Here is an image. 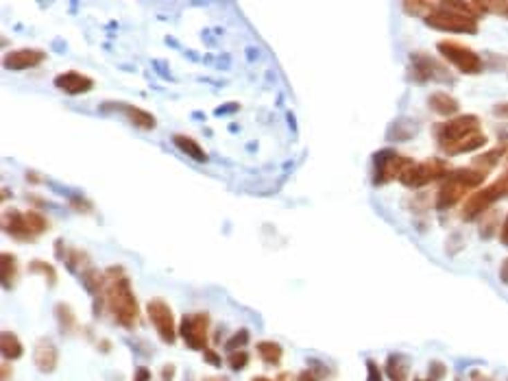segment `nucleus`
Returning <instances> with one entry per match:
<instances>
[{
	"label": "nucleus",
	"mask_w": 508,
	"mask_h": 381,
	"mask_svg": "<svg viewBox=\"0 0 508 381\" xmlns=\"http://www.w3.org/2000/svg\"><path fill=\"white\" fill-rule=\"evenodd\" d=\"M107 287H105V305L112 318L125 329H133L140 318V305L131 290V281L121 266H112L105 270Z\"/></svg>",
	"instance_id": "nucleus-1"
},
{
	"label": "nucleus",
	"mask_w": 508,
	"mask_h": 381,
	"mask_svg": "<svg viewBox=\"0 0 508 381\" xmlns=\"http://www.w3.org/2000/svg\"><path fill=\"white\" fill-rule=\"evenodd\" d=\"M487 179V172L478 170V168H456L447 175L437 192V209L445 211L458 205L473 188H480Z\"/></svg>",
	"instance_id": "nucleus-2"
},
{
	"label": "nucleus",
	"mask_w": 508,
	"mask_h": 381,
	"mask_svg": "<svg viewBox=\"0 0 508 381\" xmlns=\"http://www.w3.org/2000/svg\"><path fill=\"white\" fill-rule=\"evenodd\" d=\"M423 20L428 26L437 28V30H445V33H467V35L478 33V20L467 11H462L456 0L437 3V7L432 9Z\"/></svg>",
	"instance_id": "nucleus-3"
},
{
	"label": "nucleus",
	"mask_w": 508,
	"mask_h": 381,
	"mask_svg": "<svg viewBox=\"0 0 508 381\" xmlns=\"http://www.w3.org/2000/svg\"><path fill=\"white\" fill-rule=\"evenodd\" d=\"M49 229H51L49 218L35 209H28V211L5 209L3 211V231L13 240L33 242L42 233H46Z\"/></svg>",
	"instance_id": "nucleus-4"
},
{
	"label": "nucleus",
	"mask_w": 508,
	"mask_h": 381,
	"mask_svg": "<svg viewBox=\"0 0 508 381\" xmlns=\"http://www.w3.org/2000/svg\"><path fill=\"white\" fill-rule=\"evenodd\" d=\"M437 51L447 64H452L462 74H480L484 70L482 57L465 44H458L454 39H441L437 44Z\"/></svg>",
	"instance_id": "nucleus-5"
},
{
	"label": "nucleus",
	"mask_w": 508,
	"mask_h": 381,
	"mask_svg": "<svg viewBox=\"0 0 508 381\" xmlns=\"http://www.w3.org/2000/svg\"><path fill=\"white\" fill-rule=\"evenodd\" d=\"M414 159L401 155L395 150H378L373 155V186H384V183L399 181V177L406 172V168H410Z\"/></svg>",
	"instance_id": "nucleus-6"
},
{
	"label": "nucleus",
	"mask_w": 508,
	"mask_h": 381,
	"mask_svg": "<svg viewBox=\"0 0 508 381\" xmlns=\"http://www.w3.org/2000/svg\"><path fill=\"white\" fill-rule=\"evenodd\" d=\"M450 166H447L445 159H439V157H432V159H426V161H419V163H412L410 168H406V172L399 177V181L403 183L406 188H423V186H430V183H435L439 179H445L450 175Z\"/></svg>",
	"instance_id": "nucleus-7"
},
{
	"label": "nucleus",
	"mask_w": 508,
	"mask_h": 381,
	"mask_svg": "<svg viewBox=\"0 0 508 381\" xmlns=\"http://www.w3.org/2000/svg\"><path fill=\"white\" fill-rule=\"evenodd\" d=\"M210 314L205 312H190L182 316V323H179V335L186 342L188 348L192 351H207L210 348Z\"/></svg>",
	"instance_id": "nucleus-8"
},
{
	"label": "nucleus",
	"mask_w": 508,
	"mask_h": 381,
	"mask_svg": "<svg viewBox=\"0 0 508 381\" xmlns=\"http://www.w3.org/2000/svg\"><path fill=\"white\" fill-rule=\"evenodd\" d=\"M480 131V118L473 116V114H467V116H456L452 120H445L441 125L435 129L437 133V142L441 146V150L450 148L452 144L465 140L467 135L471 133H478Z\"/></svg>",
	"instance_id": "nucleus-9"
},
{
	"label": "nucleus",
	"mask_w": 508,
	"mask_h": 381,
	"mask_svg": "<svg viewBox=\"0 0 508 381\" xmlns=\"http://www.w3.org/2000/svg\"><path fill=\"white\" fill-rule=\"evenodd\" d=\"M408 74H410V81L414 83H430V81L452 83L454 81V74L447 70L441 61H437L435 57H430L426 53H414L410 57Z\"/></svg>",
	"instance_id": "nucleus-10"
},
{
	"label": "nucleus",
	"mask_w": 508,
	"mask_h": 381,
	"mask_svg": "<svg viewBox=\"0 0 508 381\" xmlns=\"http://www.w3.org/2000/svg\"><path fill=\"white\" fill-rule=\"evenodd\" d=\"M146 312H148V318H151V323L159 335V340L164 344H175L179 327L175 325V314H173L170 305L164 299L155 296L146 303Z\"/></svg>",
	"instance_id": "nucleus-11"
},
{
	"label": "nucleus",
	"mask_w": 508,
	"mask_h": 381,
	"mask_svg": "<svg viewBox=\"0 0 508 381\" xmlns=\"http://www.w3.org/2000/svg\"><path fill=\"white\" fill-rule=\"evenodd\" d=\"M500 198H502V194H500L496 183L471 192L469 198L465 201V207H462V220H475L478 216L487 213L493 205L500 201Z\"/></svg>",
	"instance_id": "nucleus-12"
},
{
	"label": "nucleus",
	"mask_w": 508,
	"mask_h": 381,
	"mask_svg": "<svg viewBox=\"0 0 508 381\" xmlns=\"http://www.w3.org/2000/svg\"><path fill=\"white\" fill-rule=\"evenodd\" d=\"M46 61V53L40 48H18V51H9L3 57V66L7 70H28V68H37L40 64Z\"/></svg>",
	"instance_id": "nucleus-13"
},
{
	"label": "nucleus",
	"mask_w": 508,
	"mask_h": 381,
	"mask_svg": "<svg viewBox=\"0 0 508 381\" xmlns=\"http://www.w3.org/2000/svg\"><path fill=\"white\" fill-rule=\"evenodd\" d=\"M55 87L66 91L68 96H79V94H87V91L94 89V79L87 74H81V72H62L55 76Z\"/></svg>",
	"instance_id": "nucleus-14"
},
{
	"label": "nucleus",
	"mask_w": 508,
	"mask_h": 381,
	"mask_svg": "<svg viewBox=\"0 0 508 381\" xmlns=\"http://www.w3.org/2000/svg\"><path fill=\"white\" fill-rule=\"evenodd\" d=\"M33 364L35 369L44 375H51L57 371V364H59V348L55 346V342L51 338H40L35 342V348H33Z\"/></svg>",
	"instance_id": "nucleus-15"
},
{
	"label": "nucleus",
	"mask_w": 508,
	"mask_h": 381,
	"mask_svg": "<svg viewBox=\"0 0 508 381\" xmlns=\"http://www.w3.org/2000/svg\"><path fill=\"white\" fill-rule=\"evenodd\" d=\"M103 109H116V112H123L125 116H127V120L131 122L133 127H138V129H142V131H151V129H155L157 127V120H155V116L153 114H148V112H144V109H140V107H136V105H127V103H123V105H105L103 107Z\"/></svg>",
	"instance_id": "nucleus-16"
},
{
	"label": "nucleus",
	"mask_w": 508,
	"mask_h": 381,
	"mask_svg": "<svg viewBox=\"0 0 508 381\" xmlns=\"http://www.w3.org/2000/svg\"><path fill=\"white\" fill-rule=\"evenodd\" d=\"M428 107L432 112H437L439 116H456L458 109H460V103L452 96L447 94V91H435V94L428 96Z\"/></svg>",
	"instance_id": "nucleus-17"
},
{
	"label": "nucleus",
	"mask_w": 508,
	"mask_h": 381,
	"mask_svg": "<svg viewBox=\"0 0 508 381\" xmlns=\"http://www.w3.org/2000/svg\"><path fill=\"white\" fill-rule=\"evenodd\" d=\"M384 373H386V377L391 379V381H408L410 360L406 355H399V353L388 355L386 366H384Z\"/></svg>",
	"instance_id": "nucleus-18"
},
{
	"label": "nucleus",
	"mask_w": 508,
	"mask_h": 381,
	"mask_svg": "<svg viewBox=\"0 0 508 381\" xmlns=\"http://www.w3.org/2000/svg\"><path fill=\"white\" fill-rule=\"evenodd\" d=\"M173 144L184 152V155H188L190 159H194V161H207V152L201 148V144L194 140V137H190V135H182V133H175L173 135Z\"/></svg>",
	"instance_id": "nucleus-19"
},
{
	"label": "nucleus",
	"mask_w": 508,
	"mask_h": 381,
	"mask_svg": "<svg viewBox=\"0 0 508 381\" xmlns=\"http://www.w3.org/2000/svg\"><path fill=\"white\" fill-rule=\"evenodd\" d=\"M0 353H3V357L7 362H13V360H20L24 355V344L22 340L18 338L13 331H3V335H0Z\"/></svg>",
	"instance_id": "nucleus-20"
},
{
	"label": "nucleus",
	"mask_w": 508,
	"mask_h": 381,
	"mask_svg": "<svg viewBox=\"0 0 508 381\" xmlns=\"http://www.w3.org/2000/svg\"><path fill=\"white\" fill-rule=\"evenodd\" d=\"M55 318H57V325H59V331L64 335H70L79 329V323H77V314L72 312V308L68 303H57L55 305Z\"/></svg>",
	"instance_id": "nucleus-21"
},
{
	"label": "nucleus",
	"mask_w": 508,
	"mask_h": 381,
	"mask_svg": "<svg viewBox=\"0 0 508 381\" xmlns=\"http://www.w3.org/2000/svg\"><path fill=\"white\" fill-rule=\"evenodd\" d=\"M0 266H3V285L5 290H13L20 277V268H18V257L13 253H3L0 255Z\"/></svg>",
	"instance_id": "nucleus-22"
},
{
	"label": "nucleus",
	"mask_w": 508,
	"mask_h": 381,
	"mask_svg": "<svg viewBox=\"0 0 508 381\" xmlns=\"http://www.w3.org/2000/svg\"><path fill=\"white\" fill-rule=\"evenodd\" d=\"M484 144H487V135L482 131H478V133L467 135L465 140L452 144L450 148H445L443 152H447V155H462V152H473L478 148H482Z\"/></svg>",
	"instance_id": "nucleus-23"
},
{
	"label": "nucleus",
	"mask_w": 508,
	"mask_h": 381,
	"mask_svg": "<svg viewBox=\"0 0 508 381\" xmlns=\"http://www.w3.org/2000/svg\"><path fill=\"white\" fill-rule=\"evenodd\" d=\"M258 355L260 360L266 364V366H279L281 360H283V348L279 342H273V340H262L258 342Z\"/></svg>",
	"instance_id": "nucleus-24"
},
{
	"label": "nucleus",
	"mask_w": 508,
	"mask_h": 381,
	"mask_svg": "<svg viewBox=\"0 0 508 381\" xmlns=\"http://www.w3.org/2000/svg\"><path fill=\"white\" fill-rule=\"evenodd\" d=\"M504 152H506V148H493V150L484 152V155H478V157L473 159L471 166L478 168V170H482V172L489 175V170H493V168L498 166V161H500L502 157H506Z\"/></svg>",
	"instance_id": "nucleus-25"
},
{
	"label": "nucleus",
	"mask_w": 508,
	"mask_h": 381,
	"mask_svg": "<svg viewBox=\"0 0 508 381\" xmlns=\"http://www.w3.org/2000/svg\"><path fill=\"white\" fill-rule=\"evenodd\" d=\"M28 272H33V274H42L44 279H46V283L51 287L57 285V270L53 264H49L46 259H33L31 264H28Z\"/></svg>",
	"instance_id": "nucleus-26"
},
{
	"label": "nucleus",
	"mask_w": 508,
	"mask_h": 381,
	"mask_svg": "<svg viewBox=\"0 0 508 381\" xmlns=\"http://www.w3.org/2000/svg\"><path fill=\"white\" fill-rule=\"evenodd\" d=\"M249 338H251L249 329H238V331H234L229 338H227V342H225V351H227V353H234V351H243L249 344Z\"/></svg>",
	"instance_id": "nucleus-27"
},
{
	"label": "nucleus",
	"mask_w": 508,
	"mask_h": 381,
	"mask_svg": "<svg viewBox=\"0 0 508 381\" xmlns=\"http://www.w3.org/2000/svg\"><path fill=\"white\" fill-rule=\"evenodd\" d=\"M227 366L231 371L240 373L249 366V353L243 348V351H234V353H227Z\"/></svg>",
	"instance_id": "nucleus-28"
},
{
	"label": "nucleus",
	"mask_w": 508,
	"mask_h": 381,
	"mask_svg": "<svg viewBox=\"0 0 508 381\" xmlns=\"http://www.w3.org/2000/svg\"><path fill=\"white\" fill-rule=\"evenodd\" d=\"M437 7V3H423V0H414V3H403V9H406L410 15H421V18H426V15Z\"/></svg>",
	"instance_id": "nucleus-29"
},
{
	"label": "nucleus",
	"mask_w": 508,
	"mask_h": 381,
	"mask_svg": "<svg viewBox=\"0 0 508 381\" xmlns=\"http://www.w3.org/2000/svg\"><path fill=\"white\" fill-rule=\"evenodd\" d=\"M382 379H384V375L380 371V366L373 360H369L367 362V381H382Z\"/></svg>",
	"instance_id": "nucleus-30"
},
{
	"label": "nucleus",
	"mask_w": 508,
	"mask_h": 381,
	"mask_svg": "<svg viewBox=\"0 0 508 381\" xmlns=\"http://www.w3.org/2000/svg\"><path fill=\"white\" fill-rule=\"evenodd\" d=\"M487 9L502 15V18H508V0H502V3H487Z\"/></svg>",
	"instance_id": "nucleus-31"
},
{
	"label": "nucleus",
	"mask_w": 508,
	"mask_h": 381,
	"mask_svg": "<svg viewBox=\"0 0 508 381\" xmlns=\"http://www.w3.org/2000/svg\"><path fill=\"white\" fill-rule=\"evenodd\" d=\"M203 360L205 362H210L212 366H222V360H220V355L216 353V351L210 346V348H207V351H203Z\"/></svg>",
	"instance_id": "nucleus-32"
},
{
	"label": "nucleus",
	"mask_w": 508,
	"mask_h": 381,
	"mask_svg": "<svg viewBox=\"0 0 508 381\" xmlns=\"http://www.w3.org/2000/svg\"><path fill=\"white\" fill-rule=\"evenodd\" d=\"M175 373H177V366L175 364H166L161 369V381H175Z\"/></svg>",
	"instance_id": "nucleus-33"
},
{
	"label": "nucleus",
	"mask_w": 508,
	"mask_h": 381,
	"mask_svg": "<svg viewBox=\"0 0 508 381\" xmlns=\"http://www.w3.org/2000/svg\"><path fill=\"white\" fill-rule=\"evenodd\" d=\"M133 381H151V373H148L146 366H138L136 373H133Z\"/></svg>",
	"instance_id": "nucleus-34"
},
{
	"label": "nucleus",
	"mask_w": 508,
	"mask_h": 381,
	"mask_svg": "<svg viewBox=\"0 0 508 381\" xmlns=\"http://www.w3.org/2000/svg\"><path fill=\"white\" fill-rule=\"evenodd\" d=\"M496 186H498V190H500V194H502V198L504 196H508V172H504L498 181H496Z\"/></svg>",
	"instance_id": "nucleus-35"
},
{
	"label": "nucleus",
	"mask_w": 508,
	"mask_h": 381,
	"mask_svg": "<svg viewBox=\"0 0 508 381\" xmlns=\"http://www.w3.org/2000/svg\"><path fill=\"white\" fill-rule=\"evenodd\" d=\"M0 369H3V373H0V379L3 381H11L13 373H11V364L7 360H3V364H0Z\"/></svg>",
	"instance_id": "nucleus-36"
},
{
	"label": "nucleus",
	"mask_w": 508,
	"mask_h": 381,
	"mask_svg": "<svg viewBox=\"0 0 508 381\" xmlns=\"http://www.w3.org/2000/svg\"><path fill=\"white\" fill-rule=\"evenodd\" d=\"M493 114L508 120V103H498L496 107H493Z\"/></svg>",
	"instance_id": "nucleus-37"
},
{
	"label": "nucleus",
	"mask_w": 508,
	"mask_h": 381,
	"mask_svg": "<svg viewBox=\"0 0 508 381\" xmlns=\"http://www.w3.org/2000/svg\"><path fill=\"white\" fill-rule=\"evenodd\" d=\"M297 381H321V379L308 369V371H301V373L297 375Z\"/></svg>",
	"instance_id": "nucleus-38"
},
{
	"label": "nucleus",
	"mask_w": 508,
	"mask_h": 381,
	"mask_svg": "<svg viewBox=\"0 0 508 381\" xmlns=\"http://www.w3.org/2000/svg\"><path fill=\"white\" fill-rule=\"evenodd\" d=\"M500 240H502V244H508V213H506V218L500 227Z\"/></svg>",
	"instance_id": "nucleus-39"
},
{
	"label": "nucleus",
	"mask_w": 508,
	"mask_h": 381,
	"mask_svg": "<svg viewBox=\"0 0 508 381\" xmlns=\"http://www.w3.org/2000/svg\"><path fill=\"white\" fill-rule=\"evenodd\" d=\"M500 281L508 285V257L504 259L502 266H500Z\"/></svg>",
	"instance_id": "nucleus-40"
},
{
	"label": "nucleus",
	"mask_w": 508,
	"mask_h": 381,
	"mask_svg": "<svg viewBox=\"0 0 508 381\" xmlns=\"http://www.w3.org/2000/svg\"><path fill=\"white\" fill-rule=\"evenodd\" d=\"M471 379H473V381H493V379L484 377L482 373H478V371H473V373H471Z\"/></svg>",
	"instance_id": "nucleus-41"
},
{
	"label": "nucleus",
	"mask_w": 508,
	"mask_h": 381,
	"mask_svg": "<svg viewBox=\"0 0 508 381\" xmlns=\"http://www.w3.org/2000/svg\"><path fill=\"white\" fill-rule=\"evenodd\" d=\"M26 181H31V183H40V177H37L35 172L28 170V172H26Z\"/></svg>",
	"instance_id": "nucleus-42"
},
{
	"label": "nucleus",
	"mask_w": 508,
	"mask_h": 381,
	"mask_svg": "<svg viewBox=\"0 0 508 381\" xmlns=\"http://www.w3.org/2000/svg\"><path fill=\"white\" fill-rule=\"evenodd\" d=\"M275 381H292V375H288V373H281Z\"/></svg>",
	"instance_id": "nucleus-43"
},
{
	"label": "nucleus",
	"mask_w": 508,
	"mask_h": 381,
	"mask_svg": "<svg viewBox=\"0 0 508 381\" xmlns=\"http://www.w3.org/2000/svg\"><path fill=\"white\" fill-rule=\"evenodd\" d=\"M251 381H275L271 377H264V375H256V377H251Z\"/></svg>",
	"instance_id": "nucleus-44"
},
{
	"label": "nucleus",
	"mask_w": 508,
	"mask_h": 381,
	"mask_svg": "<svg viewBox=\"0 0 508 381\" xmlns=\"http://www.w3.org/2000/svg\"><path fill=\"white\" fill-rule=\"evenodd\" d=\"M203 381H227L225 377H205Z\"/></svg>",
	"instance_id": "nucleus-45"
}]
</instances>
